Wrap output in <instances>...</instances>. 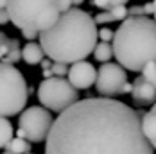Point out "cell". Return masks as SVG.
I'll return each instance as SVG.
<instances>
[{
  "label": "cell",
  "mask_w": 156,
  "mask_h": 154,
  "mask_svg": "<svg viewBox=\"0 0 156 154\" xmlns=\"http://www.w3.org/2000/svg\"><path fill=\"white\" fill-rule=\"evenodd\" d=\"M144 11H145V16H149V15L154 16V4H153V2L144 4Z\"/></svg>",
  "instance_id": "4316f807"
},
{
  "label": "cell",
  "mask_w": 156,
  "mask_h": 154,
  "mask_svg": "<svg viewBox=\"0 0 156 154\" xmlns=\"http://www.w3.org/2000/svg\"><path fill=\"white\" fill-rule=\"evenodd\" d=\"M54 120L56 118H52L50 111L43 106H31L20 115L18 127L25 133L27 142L40 143V142H47Z\"/></svg>",
  "instance_id": "52a82bcc"
},
{
  "label": "cell",
  "mask_w": 156,
  "mask_h": 154,
  "mask_svg": "<svg viewBox=\"0 0 156 154\" xmlns=\"http://www.w3.org/2000/svg\"><path fill=\"white\" fill-rule=\"evenodd\" d=\"M129 16L127 13V7L126 5H120V7H115V9H111V11H102V13H99V15H95V23H111V22H119L120 20V23L124 22L126 18Z\"/></svg>",
  "instance_id": "4fadbf2b"
},
{
  "label": "cell",
  "mask_w": 156,
  "mask_h": 154,
  "mask_svg": "<svg viewBox=\"0 0 156 154\" xmlns=\"http://www.w3.org/2000/svg\"><path fill=\"white\" fill-rule=\"evenodd\" d=\"M2 9H7V0H0V11Z\"/></svg>",
  "instance_id": "83f0119b"
},
{
  "label": "cell",
  "mask_w": 156,
  "mask_h": 154,
  "mask_svg": "<svg viewBox=\"0 0 156 154\" xmlns=\"http://www.w3.org/2000/svg\"><path fill=\"white\" fill-rule=\"evenodd\" d=\"M127 13H129V16H145L144 5H131V7H127Z\"/></svg>",
  "instance_id": "603a6c76"
},
{
  "label": "cell",
  "mask_w": 156,
  "mask_h": 154,
  "mask_svg": "<svg viewBox=\"0 0 156 154\" xmlns=\"http://www.w3.org/2000/svg\"><path fill=\"white\" fill-rule=\"evenodd\" d=\"M113 56L115 54H113V45L111 43H104V41L97 43V47H95V50H94V58L97 61H101L104 65V63H109V59Z\"/></svg>",
  "instance_id": "2e32d148"
},
{
  "label": "cell",
  "mask_w": 156,
  "mask_h": 154,
  "mask_svg": "<svg viewBox=\"0 0 156 154\" xmlns=\"http://www.w3.org/2000/svg\"><path fill=\"white\" fill-rule=\"evenodd\" d=\"M99 38H101V41H104V43H109V41H113V38H115V32L108 29V27H102L101 31H99Z\"/></svg>",
  "instance_id": "7402d4cb"
},
{
  "label": "cell",
  "mask_w": 156,
  "mask_h": 154,
  "mask_svg": "<svg viewBox=\"0 0 156 154\" xmlns=\"http://www.w3.org/2000/svg\"><path fill=\"white\" fill-rule=\"evenodd\" d=\"M38 100L45 109L61 115L63 111L79 102V92L65 77L43 79L38 86Z\"/></svg>",
  "instance_id": "8992f818"
},
{
  "label": "cell",
  "mask_w": 156,
  "mask_h": 154,
  "mask_svg": "<svg viewBox=\"0 0 156 154\" xmlns=\"http://www.w3.org/2000/svg\"><path fill=\"white\" fill-rule=\"evenodd\" d=\"M127 84V74L119 63H104L97 70V93L104 99H115L124 95V88Z\"/></svg>",
  "instance_id": "ba28073f"
},
{
  "label": "cell",
  "mask_w": 156,
  "mask_h": 154,
  "mask_svg": "<svg viewBox=\"0 0 156 154\" xmlns=\"http://www.w3.org/2000/svg\"><path fill=\"white\" fill-rule=\"evenodd\" d=\"M142 117L115 99H83L54 120L45 154H154Z\"/></svg>",
  "instance_id": "6da1fadb"
},
{
  "label": "cell",
  "mask_w": 156,
  "mask_h": 154,
  "mask_svg": "<svg viewBox=\"0 0 156 154\" xmlns=\"http://www.w3.org/2000/svg\"><path fill=\"white\" fill-rule=\"evenodd\" d=\"M40 45L45 56L54 63H72L84 61L97 47V23L90 13L72 7L63 13L54 27L41 32Z\"/></svg>",
  "instance_id": "7a4b0ae2"
},
{
  "label": "cell",
  "mask_w": 156,
  "mask_h": 154,
  "mask_svg": "<svg viewBox=\"0 0 156 154\" xmlns=\"http://www.w3.org/2000/svg\"><path fill=\"white\" fill-rule=\"evenodd\" d=\"M43 56H45L43 48L36 41H29L27 45L22 48V59L27 65H41V61L45 59Z\"/></svg>",
  "instance_id": "7c38bea8"
},
{
  "label": "cell",
  "mask_w": 156,
  "mask_h": 154,
  "mask_svg": "<svg viewBox=\"0 0 156 154\" xmlns=\"http://www.w3.org/2000/svg\"><path fill=\"white\" fill-rule=\"evenodd\" d=\"M7 22H11L9 13H7V9H2V11H0V25H5Z\"/></svg>",
  "instance_id": "cb8c5ba5"
},
{
  "label": "cell",
  "mask_w": 156,
  "mask_h": 154,
  "mask_svg": "<svg viewBox=\"0 0 156 154\" xmlns=\"http://www.w3.org/2000/svg\"><path fill=\"white\" fill-rule=\"evenodd\" d=\"M2 154H31V142L22 138H13Z\"/></svg>",
  "instance_id": "9a60e30c"
},
{
  "label": "cell",
  "mask_w": 156,
  "mask_h": 154,
  "mask_svg": "<svg viewBox=\"0 0 156 154\" xmlns=\"http://www.w3.org/2000/svg\"><path fill=\"white\" fill-rule=\"evenodd\" d=\"M83 2H84V0H72V4H74V5H81Z\"/></svg>",
  "instance_id": "f1b7e54d"
},
{
  "label": "cell",
  "mask_w": 156,
  "mask_h": 154,
  "mask_svg": "<svg viewBox=\"0 0 156 154\" xmlns=\"http://www.w3.org/2000/svg\"><path fill=\"white\" fill-rule=\"evenodd\" d=\"M50 70H52L54 77H65V75H68V72H70V66H66L65 63H54Z\"/></svg>",
  "instance_id": "44dd1931"
},
{
  "label": "cell",
  "mask_w": 156,
  "mask_h": 154,
  "mask_svg": "<svg viewBox=\"0 0 156 154\" xmlns=\"http://www.w3.org/2000/svg\"><path fill=\"white\" fill-rule=\"evenodd\" d=\"M22 36L27 40V41H34V38L36 36H40L38 32H34V31H22Z\"/></svg>",
  "instance_id": "d4e9b609"
},
{
  "label": "cell",
  "mask_w": 156,
  "mask_h": 154,
  "mask_svg": "<svg viewBox=\"0 0 156 154\" xmlns=\"http://www.w3.org/2000/svg\"><path fill=\"white\" fill-rule=\"evenodd\" d=\"M127 0H94V5L99 7V9H104V11H111L115 7H120V5H126Z\"/></svg>",
  "instance_id": "ac0fdd59"
},
{
  "label": "cell",
  "mask_w": 156,
  "mask_h": 154,
  "mask_svg": "<svg viewBox=\"0 0 156 154\" xmlns=\"http://www.w3.org/2000/svg\"><path fill=\"white\" fill-rule=\"evenodd\" d=\"M142 129H144L145 138L149 140V143L156 151V104L153 108H149V111L142 117Z\"/></svg>",
  "instance_id": "8fae6325"
},
{
  "label": "cell",
  "mask_w": 156,
  "mask_h": 154,
  "mask_svg": "<svg viewBox=\"0 0 156 154\" xmlns=\"http://www.w3.org/2000/svg\"><path fill=\"white\" fill-rule=\"evenodd\" d=\"M142 77H144L147 82H151L153 86H156V63L145 65V68L142 70Z\"/></svg>",
  "instance_id": "d6986e66"
},
{
  "label": "cell",
  "mask_w": 156,
  "mask_h": 154,
  "mask_svg": "<svg viewBox=\"0 0 156 154\" xmlns=\"http://www.w3.org/2000/svg\"><path fill=\"white\" fill-rule=\"evenodd\" d=\"M22 59V47H20V41L15 40V38H11V48H9V52H7V56L2 59V63H5V65H15Z\"/></svg>",
  "instance_id": "e0dca14e"
},
{
  "label": "cell",
  "mask_w": 156,
  "mask_h": 154,
  "mask_svg": "<svg viewBox=\"0 0 156 154\" xmlns=\"http://www.w3.org/2000/svg\"><path fill=\"white\" fill-rule=\"evenodd\" d=\"M117 63L131 72H142L156 63V20L149 16H127L115 31L111 41Z\"/></svg>",
  "instance_id": "3957f363"
},
{
  "label": "cell",
  "mask_w": 156,
  "mask_h": 154,
  "mask_svg": "<svg viewBox=\"0 0 156 154\" xmlns=\"http://www.w3.org/2000/svg\"><path fill=\"white\" fill-rule=\"evenodd\" d=\"M131 97H133V102L136 106H142V108H147V106H154L156 104V86H153L151 82H147L144 77H136L133 81V92H131Z\"/></svg>",
  "instance_id": "30bf717a"
},
{
  "label": "cell",
  "mask_w": 156,
  "mask_h": 154,
  "mask_svg": "<svg viewBox=\"0 0 156 154\" xmlns=\"http://www.w3.org/2000/svg\"><path fill=\"white\" fill-rule=\"evenodd\" d=\"M15 138L13 125L7 118H0V149H5Z\"/></svg>",
  "instance_id": "5bb4252c"
},
{
  "label": "cell",
  "mask_w": 156,
  "mask_h": 154,
  "mask_svg": "<svg viewBox=\"0 0 156 154\" xmlns=\"http://www.w3.org/2000/svg\"><path fill=\"white\" fill-rule=\"evenodd\" d=\"M9 48H11V38H7L4 32L0 31V61L7 56Z\"/></svg>",
  "instance_id": "ffe728a7"
},
{
  "label": "cell",
  "mask_w": 156,
  "mask_h": 154,
  "mask_svg": "<svg viewBox=\"0 0 156 154\" xmlns=\"http://www.w3.org/2000/svg\"><path fill=\"white\" fill-rule=\"evenodd\" d=\"M59 4H61V13H66V11H70L72 9V0H59Z\"/></svg>",
  "instance_id": "484cf974"
},
{
  "label": "cell",
  "mask_w": 156,
  "mask_h": 154,
  "mask_svg": "<svg viewBox=\"0 0 156 154\" xmlns=\"http://www.w3.org/2000/svg\"><path fill=\"white\" fill-rule=\"evenodd\" d=\"M68 81L76 90H88L92 84L97 82V70L92 63L79 61L70 66Z\"/></svg>",
  "instance_id": "9c48e42d"
},
{
  "label": "cell",
  "mask_w": 156,
  "mask_h": 154,
  "mask_svg": "<svg viewBox=\"0 0 156 154\" xmlns=\"http://www.w3.org/2000/svg\"><path fill=\"white\" fill-rule=\"evenodd\" d=\"M7 13L16 29L38 34L54 27L63 15L59 0H7Z\"/></svg>",
  "instance_id": "277c9868"
},
{
  "label": "cell",
  "mask_w": 156,
  "mask_h": 154,
  "mask_svg": "<svg viewBox=\"0 0 156 154\" xmlns=\"http://www.w3.org/2000/svg\"><path fill=\"white\" fill-rule=\"evenodd\" d=\"M29 86L15 65L0 61V118L22 115L27 106Z\"/></svg>",
  "instance_id": "5b68a950"
},
{
  "label": "cell",
  "mask_w": 156,
  "mask_h": 154,
  "mask_svg": "<svg viewBox=\"0 0 156 154\" xmlns=\"http://www.w3.org/2000/svg\"><path fill=\"white\" fill-rule=\"evenodd\" d=\"M153 4H154V20H156V0L153 2Z\"/></svg>",
  "instance_id": "f546056e"
}]
</instances>
